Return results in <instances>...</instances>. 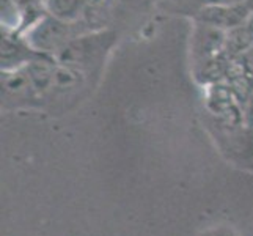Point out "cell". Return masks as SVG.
Segmentation results:
<instances>
[{
    "label": "cell",
    "mask_w": 253,
    "mask_h": 236,
    "mask_svg": "<svg viewBox=\"0 0 253 236\" xmlns=\"http://www.w3.org/2000/svg\"><path fill=\"white\" fill-rule=\"evenodd\" d=\"M246 25L247 27L252 30V33H253V11H250V14H249V17H247V22H246Z\"/></svg>",
    "instance_id": "12"
},
{
    "label": "cell",
    "mask_w": 253,
    "mask_h": 236,
    "mask_svg": "<svg viewBox=\"0 0 253 236\" xmlns=\"http://www.w3.org/2000/svg\"><path fill=\"white\" fill-rule=\"evenodd\" d=\"M44 11L60 21L77 24L84 16V0H42Z\"/></svg>",
    "instance_id": "8"
},
{
    "label": "cell",
    "mask_w": 253,
    "mask_h": 236,
    "mask_svg": "<svg viewBox=\"0 0 253 236\" xmlns=\"http://www.w3.org/2000/svg\"><path fill=\"white\" fill-rule=\"evenodd\" d=\"M113 0H84L85 10L81 22L88 25V32L104 30V24L109 19Z\"/></svg>",
    "instance_id": "9"
},
{
    "label": "cell",
    "mask_w": 253,
    "mask_h": 236,
    "mask_svg": "<svg viewBox=\"0 0 253 236\" xmlns=\"http://www.w3.org/2000/svg\"><path fill=\"white\" fill-rule=\"evenodd\" d=\"M250 10L246 3L233 5H202L195 13V22L208 27L228 32L247 22Z\"/></svg>",
    "instance_id": "3"
},
{
    "label": "cell",
    "mask_w": 253,
    "mask_h": 236,
    "mask_svg": "<svg viewBox=\"0 0 253 236\" xmlns=\"http://www.w3.org/2000/svg\"><path fill=\"white\" fill-rule=\"evenodd\" d=\"M253 49V33L246 24L225 32V54L230 58H242Z\"/></svg>",
    "instance_id": "7"
},
{
    "label": "cell",
    "mask_w": 253,
    "mask_h": 236,
    "mask_svg": "<svg viewBox=\"0 0 253 236\" xmlns=\"http://www.w3.org/2000/svg\"><path fill=\"white\" fill-rule=\"evenodd\" d=\"M151 2H164V0H151Z\"/></svg>",
    "instance_id": "13"
},
{
    "label": "cell",
    "mask_w": 253,
    "mask_h": 236,
    "mask_svg": "<svg viewBox=\"0 0 253 236\" xmlns=\"http://www.w3.org/2000/svg\"><path fill=\"white\" fill-rule=\"evenodd\" d=\"M35 52L58 55L69 41L77 37L76 24L60 21L54 16L44 14L24 32Z\"/></svg>",
    "instance_id": "2"
},
{
    "label": "cell",
    "mask_w": 253,
    "mask_h": 236,
    "mask_svg": "<svg viewBox=\"0 0 253 236\" xmlns=\"http://www.w3.org/2000/svg\"><path fill=\"white\" fill-rule=\"evenodd\" d=\"M117 43V33L112 30H94L79 33L68 43L66 47L57 55L60 63L81 68L88 74L91 68L101 65L110 49Z\"/></svg>",
    "instance_id": "1"
},
{
    "label": "cell",
    "mask_w": 253,
    "mask_h": 236,
    "mask_svg": "<svg viewBox=\"0 0 253 236\" xmlns=\"http://www.w3.org/2000/svg\"><path fill=\"white\" fill-rule=\"evenodd\" d=\"M35 54L37 52L30 46L22 32L2 27V54H0L2 73L25 68Z\"/></svg>",
    "instance_id": "4"
},
{
    "label": "cell",
    "mask_w": 253,
    "mask_h": 236,
    "mask_svg": "<svg viewBox=\"0 0 253 236\" xmlns=\"http://www.w3.org/2000/svg\"><path fill=\"white\" fill-rule=\"evenodd\" d=\"M242 2L244 0H203V5H233Z\"/></svg>",
    "instance_id": "11"
},
{
    "label": "cell",
    "mask_w": 253,
    "mask_h": 236,
    "mask_svg": "<svg viewBox=\"0 0 253 236\" xmlns=\"http://www.w3.org/2000/svg\"><path fill=\"white\" fill-rule=\"evenodd\" d=\"M242 117H244V123H246V126L253 129V93L246 99V106H244Z\"/></svg>",
    "instance_id": "10"
},
{
    "label": "cell",
    "mask_w": 253,
    "mask_h": 236,
    "mask_svg": "<svg viewBox=\"0 0 253 236\" xmlns=\"http://www.w3.org/2000/svg\"><path fill=\"white\" fill-rule=\"evenodd\" d=\"M192 52L197 58V63L222 54L225 52V32L195 22V32L192 37Z\"/></svg>",
    "instance_id": "6"
},
{
    "label": "cell",
    "mask_w": 253,
    "mask_h": 236,
    "mask_svg": "<svg viewBox=\"0 0 253 236\" xmlns=\"http://www.w3.org/2000/svg\"><path fill=\"white\" fill-rule=\"evenodd\" d=\"M57 66H58V60L55 55L41 54V52H37L30 60V63L25 66V71H27L33 89L40 98L52 90Z\"/></svg>",
    "instance_id": "5"
}]
</instances>
